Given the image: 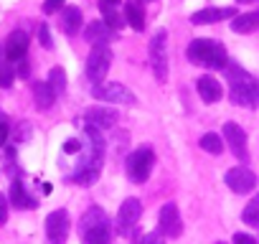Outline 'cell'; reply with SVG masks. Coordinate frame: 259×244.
I'll return each instance as SVG.
<instances>
[{
  "mask_svg": "<svg viewBox=\"0 0 259 244\" xmlns=\"http://www.w3.org/2000/svg\"><path fill=\"white\" fill-rule=\"evenodd\" d=\"M49 84H51V89L56 94H64L66 92V71L61 66H54L51 74H49Z\"/></svg>",
  "mask_w": 259,
  "mask_h": 244,
  "instance_id": "obj_26",
  "label": "cell"
},
{
  "mask_svg": "<svg viewBox=\"0 0 259 244\" xmlns=\"http://www.w3.org/2000/svg\"><path fill=\"white\" fill-rule=\"evenodd\" d=\"M239 3H251V0H239Z\"/></svg>",
  "mask_w": 259,
  "mask_h": 244,
  "instance_id": "obj_38",
  "label": "cell"
},
{
  "mask_svg": "<svg viewBox=\"0 0 259 244\" xmlns=\"http://www.w3.org/2000/svg\"><path fill=\"white\" fill-rule=\"evenodd\" d=\"M198 145H201V150H206V153H211V155H221V153H224V138H219L216 133H206V135L198 140Z\"/></svg>",
  "mask_w": 259,
  "mask_h": 244,
  "instance_id": "obj_25",
  "label": "cell"
},
{
  "mask_svg": "<svg viewBox=\"0 0 259 244\" xmlns=\"http://www.w3.org/2000/svg\"><path fill=\"white\" fill-rule=\"evenodd\" d=\"M16 74H18L21 79H26V76L31 74V66H28V61H26V59H21V61H18V69H16Z\"/></svg>",
  "mask_w": 259,
  "mask_h": 244,
  "instance_id": "obj_36",
  "label": "cell"
},
{
  "mask_svg": "<svg viewBox=\"0 0 259 244\" xmlns=\"http://www.w3.org/2000/svg\"><path fill=\"white\" fill-rule=\"evenodd\" d=\"M259 28V11L254 13H244V16H236L231 21V31L234 33H251Z\"/></svg>",
  "mask_w": 259,
  "mask_h": 244,
  "instance_id": "obj_23",
  "label": "cell"
},
{
  "mask_svg": "<svg viewBox=\"0 0 259 244\" xmlns=\"http://www.w3.org/2000/svg\"><path fill=\"white\" fill-rule=\"evenodd\" d=\"M0 54H3V49H0Z\"/></svg>",
  "mask_w": 259,
  "mask_h": 244,
  "instance_id": "obj_40",
  "label": "cell"
},
{
  "mask_svg": "<svg viewBox=\"0 0 259 244\" xmlns=\"http://www.w3.org/2000/svg\"><path fill=\"white\" fill-rule=\"evenodd\" d=\"M165 28H160L153 41H150V61H153V71H155V79L158 82H165L168 79V56H165Z\"/></svg>",
  "mask_w": 259,
  "mask_h": 244,
  "instance_id": "obj_10",
  "label": "cell"
},
{
  "mask_svg": "<svg viewBox=\"0 0 259 244\" xmlns=\"http://www.w3.org/2000/svg\"><path fill=\"white\" fill-rule=\"evenodd\" d=\"M114 36H117V31H112L104 21H92V23L84 28V38H87L92 46H107Z\"/></svg>",
  "mask_w": 259,
  "mask_h": 244,
  "instance_id": "obj_15",
  "label": "cell"
},
{
  "mask_svg": "<svg viewBox=\"0 0 259 244\" xmlns=\"http://www.w3.org/2000/svg\"><path fill=\"white\" fill-rule=\"evenodd\" d=\"M11 204H16L18 209H36V206H38V204L26 193V188H23L21 181H13V183H11Z\"/></svg>",
  "mask_w": 259,
  "mask_h": 244,
  "instance_id": "obj_24",
  "label": "cell"
},
{
  "mask_svg": "<svg viewBox=\"0 0 259 244\" xmlns=\"http://www.w3.org/2000/svg\"><path fill=\"white\" fill-rule=\"evenodd\" d=\"M8 135H11V128H8V119L0 117V145L8 143Z\"/></svg>",
  "mask_w": 259,
  "mask_h": 244,
  "instance_id": "obj_30",
  "label": "cell"
},
{
  "mask_svg": "<svg viewBox=\"0 0 259 244\" xmlns=\"http://www.w3.org/2000/svg\"><path fill=\"white\" fill-rule=\"evenodd\" d=\"M234 244H256V239H254V236H249V234L236 231V234H234Z\"/></svg>",
  "mask_w": 259,
  "mask_h": 244,
  "instance_id": "obj_34",
  "label": "cell"
},
{
  "mask_svg": "<svg viewBox=\"0 0 259 244\" xmlns=\"http://www.w3.org/2000/svg\"><path fill=\"white\" fill-rule=\"evenodd\" d=\"M79 234H81V244H109L112 226L104 209H97V206L87 209L84 216L79 219Z\"/></svg>",
  "mask_w": 259,
  "mask_h": 244,
  "instance_id": "obj_4",
  "label": "cell"
},
{
  "mask_svg": "<svg viewBox=\"0 0 259 244\" xmlns=\"http://www.w3.org/2000/svg\"><path fill=\"white\" fill-rule=\"evenodd\" d=\"M109 66H112V51H109V46H94L92 54H89V59H87V76H89V82L102 84L104 76H107V71H109Z\"/></svg>",
  "mask_w": 259,
  "mask_h": 244,
  "instance_id": "obj_8",
  "label": "cell"
},
{
  "mask_svg": "<svg viewBox=\"0 0 259 244\" xmlns=\"http://www.w3.org/2000/svg\"><path fill=\"white\" fill-rule=\"evenodd\" d=\"M140 3H150V0H140Z\"/></svg>",
  "mask_w": 259,
  "mask_h": 244,
  "instance_id": "obj_39",
  "label": "cell"
},
{
  "mask_svg": "<svg viewBox=\"0 0 259 244\" xmlns=\"http://www.w3.org/2000/svg\"><path fill=\"white\" fill-rule=\"evenodd\" d=\"M186 56H188L191 64L211 69V71H219V69L229 66V54H226L224 44H219L213 38H196V41H191V46L186 49Z\"/></svg>",
  "mask_w": 259,
  "mask_h": 244,
  "instance_id": "obj_3",
  "label": "cell"
},
{
  "mask_svg": "<svg viewBox=\"0 0 259 244\" xmlns=\"http://www.w3.org/2000/svg\"><path fill=\"white\" fill-rule=\"evenodd\" d=\"M124 23L133 31H145V8L140 0H127L124 3Z\"/></svg>",
  "mask_w": 259,
  "mask_h": 244,
  "instance_id": "obj_18",
  "label": "cell"
},
{
  "mask_svg": "<svg viewBox=\"0 0 259 244\" xmlns=\"http://www.w3.org/2000/svg\"><path fill=\"white\" fill-rule=\"evenodd\" d=\"M59 8H64V0H46L44 3V13H56Z\"/></svg>",
  "mask_w": 259,
  "mask_h": 244,
  "instance_id": "obj_32",
  "label": "cell"
},
{
  "mask_svg": "<svg viewBox=\"0 0 259 244\" xmlns=\"http://www.w3.org/2000/svg\"><path fill=\"white\" fill-rule=\"evenodd\" d=\"M196 89H198V94H201V99H203L206 104L219 102L221 94H224L219 79H213V76H198V79H196Z\"/></svg>",
  "mask_w": 259,
  "mask_h": 244,
  "instance_id": "obj_19",
  "label": "cell"
},
{
  "mask_svg": "<svg viewBox=\"0 0 259 244\" xmlns=\"http://www.w3.org/2000/svg\"><path fill=\"white\" fill-rule=\"evenodd\" d=\"M8 221V198L0 193V226H3Z\"/></svg>",
  "mask_w": 259,
  "mask_h": 244,
  "instance_id": "obj_31",
  "label": "cell"
},
{
  "mask_svg": "<svg viewBox=\"0 0 259 244\" xmlns=\"http://www.w3.org/2000/svg\"><path fill=\"white\" fill-rule=\"evenodd\" d=\"M140 216H143V204H140L138 198H127V201L119 206V211H117V224H114L117 234H119V236H130V234L135 231Z\"/></svg>",
  "mask_w": 259,
  "mask_h": 244,
  "instance_id": "obj_7",
  "label": "cell"
},
{
  "mask_svg": "<svg viewBox=\"0 0 259 244\" xmlns=\"http://www.w3.org/2000/svg\"><path fill=\"white\" fill-rule=\"evenodd\" d=\"M33 99H36V107L38 109H49L56 102V92L51 89L49 82H36L33 84Z\"/></svg>",
  "mask_w": 259,
  "mask_h": 244,
  "instance_id": "obj_22",
  "label": "cell"
},
{
  "mask_svg": "<svg viewBox=\"0 0 259 244\" xmlns=\"http://www.w3.org/2000/svg\"><path fill=\"white\" fill-rule=\"evenodd\" d=\"M140 244H163V234H158V231H153V234H145Z\"/></svg>",
  "mask_w": 259,
  "mask_h": 244,
  "instance_id": "obj_35",
  "label": "cell"
},
{
  "mask_svg": "<svg viewBox=\"0 0 259 244\" xmlns=\"http://www.w3.org/2000/svg\"><path fill=\"white\" fill-rule=\"evenodd\" d=\"M92 97L99 99V102H112V104H135L138 97L130 92L124 84L119 82H102V84H94L92 87Z\"/></svg>",
  "mask_w": 259,
  "mask_h": 244,
  "instance_id": "obj_6",
  "label": "cell"
},
{
  "mask_svg": "<svg viewBox=\"0 0 259 244\" xmlns=\"http://www.w3.org/2000/svg\"><path fill=\"white\" fill-rule=\"evenodd\" d=\"M221 18H236V11L234 8H203V11H196L191 16V23L193 26H211Z\"/></svg>",
  "mask_w": 259,
  "mask_h": 244,
  "instance_id": "obj_17",
  "label": "cell"
},
{
  "mask_svg": "<svg viewBox=\"0 0 259 244\" xmlns=\"http://www.w3.org/2000/svg\"><path fill=\"white\" fill-rule=\"evenodd\" d=\"M79 28H81V11L76 6H66L61 11V31L66 36H76Z\"/></svg>",
  "mask_w": 259,
  "mask_h": 244,
  "instance_id": "obj_20",
  "label": "cell"
},
{
  "mask_svg": "<svg viewBox=\"0 0 259 244\" xmlns=\"http://www.w3.org/2000/svg\"><path fill=\"white\" fill-rule=\"evenodd\" d=\"M224 74H226V82H229L231 104L246 107V109H256L259 107V79H254L246 69H241L234 61H229Z\"/></svg>",
  "mask_w": 259,
  "mask_h": 244,
  "instance_id": "obj_2",
  "label": "cell"
},
{
  "mask_svg": "<svg viewBox=\"0 0 259 244\" xmlns=\"http://www.w3.org/2000/svg\"><path fill=\"white\" fill-rule=\"evenodd\" d=\"M71 231V219L66 209H56L46 216V236L51 244H66Z\"/></svg>",
  "mask_w": 259,
  "mask_h": 244,
  "instance_id": "obj_9",
  "label": "cell"
},
{
  "mask_svg": "<svg viewBox=\"0 0 259 244\" xmlns=\"http://www.w3.org/2000/svg\"><path fill=\"white\" fill-rule=\"evenodd\" d=\"M107 3H112V6H117V3H119V0H107Z\"/></svg>",
  "mask_w": 259,
  "mask_h": 244,
  "instance_id": "obj_37",
  "label": "cell"
},
{
  "mask_svg": "<svg viewBox=\"0 0 259 244\" xmlns=\"http://www.w3.org/2000/svg\"><path fill=\"white\" fill-rule=\"evenodd\" d=\"M224 181H226V186H229L234 193H239V196L254 191V186H256V176H254L246 166H236V168L226 171V178H224Z\"/></svg>",
  "mask_w": 259,
  "mask_h": 244,
  "instance_id": "obj_12",
  "label": "cell"
},
{
  "mask_svg": "<svg viewBox=\"0 0 259 244\" xmlns=\"http://www.w3.org/2000/svg\"><path fill=\"white\" fill-rule=\"evenodd\" d=\"M99 11H102V21H104L112 31H117V33H119V28L124 26V13H119V11H117V6L107 3V0H102V3H99Z\"/></svg>",
  "mask_w": 259,
  "mask_h": 244,
  "instance_id": "obj_21",
  "label": "cell"
},
{
  "mask_svg": "<svg viewBox=\"0 0 259 244\" xmlns=\"http://www.w3.org/2000/svg\"><path fill=\"white\" fill-rule=\"evenodd\" d=\"M219 244H224V241H219Z\"/></svg>",
  "mask_w": 259,
  "mask_h": 244,
  "instance_id": "obj_41",
  "label": "cell"
},
{
  "mask_svg": "<svg viewBox=\"0 0 259 244\" xmlns=\"http://www.w3.org/2000/svg\"><path fill=\"white\" fill-rule=\"evenodd\" d=\"M13 79H16V69H13V64H11V61H0V87L8 89V87L13 84Z\"/></svg>",
  "mask_w": 259,
  "mask_h": 244,
  "instance_id": "obj_28",
  "label": "cell"
},
{
  "mask_svg": "<svg viewBox=\"0 0 259 244\" xmlns=\"http://www.w3.org/2000/svg\"><path fill=\"white\" fill-rule=\"evenodd\" d=\"M38 41H41V46H44V49H51V46H54V41H51V31H49V26H46V23H41V26H38Z\"/></svg>",
  "mask_w": 259,
  "mask_h": 244,
  "instance_id": "obj_29",
  "label": "cell"
},
{
  "mask_svg": "<svg viewBox=\"0 0 259 244\" xmlns=\"http://www.w3.org/2000/svg\"><path fill=\"white\" fill-rule=\"evenodd\" d=\"M114 122H117V109H112V107H89L87 109V125H94L97 130L114 128Z\"/></svg>",
  "mask_w": 259,
  "mask_h": 244,
  "instance_id": "obj_16",
  "label": "cell"
},
{
  "mask_svg": "<svg viewBox=\"0 0 259 244\" xmlns=\"http://www.w3.org/2000/svg\"><path fill=\"white\" fill-rule=\"evenodd\" d=\"M181 231H183V224H181L178 206L176 204H165L160 209V234L176 239V236H181Z\"/></svg>",
  "mask_w": 259,
  "mask_h": 244,
  "instance_id": "obj_13",
  "label": "cell"
},
{
  "mask_svg": "<svg viewBox=\"0 0 259 244\" xmlns=\"http://www.w3.org/2000/svg\"><path fill=\"white\" fill-rule=\"evenodd\" d=\"M28 54V33L26 31H13L6 38V59L11 64H18L21 59H26Z\"/></svg>",
  "mask_w": 259,
  "mask_h": 244,
  "instance_id": "obj_14",
  "label": "cell"
},
{
  "mask_svg": "<svg viewBox=\"0 0 259 244\" xmlns=\"http://www.w3.org/2000/svg\"><path fill=\"white\" fill-rule=\"evenodd\" d=\"M241 219H244V224H249V226H259V196H254V198L246 204Z\"/></svg>",
  "mask_w": 259,
  "mask_h": 244,
  "instance_id": "obj_27",
  "label": "cell"
},
{
  "mask_svg": "<svg viewBox=\"0 0 259 244\" xmlns=\"http://www.w3.org/2000/svg\"><path fill=\"white\" fill-rule=\"evenodd\" d=\"M224 143H229V150L239 158V163H246L249 160L246 133L236 125V122H226V125H224Z\"/></svg>",
  "mask_w": 259,
  "mask_h": 244,
  "instance_id": "obj_11",
  "label": "cell"
},
{
  "mask_svg": "<svg viewBox=\"0 0 259 244\" xmlns=\"http://www.w3.org/2000/svg\"><path fill=\"white\" fill-rule=\"evenodd\" d=\"M64 153H69V155H71V153H81V140H74V138H71V140H66Z\"/></svg>",
  "mask_w": 259,
  "mask_h": 244,
  "instance_id": "obj_33",
  "label": "cell"
},
{
  "mask_svg": "<svg viewBox=\"0 0 259 244\" xmlns=\"http://www.w3.org/2000/svg\"><path fill=\"white\" fill-rule=\"evenodd\" d=\"M104 166V138L94 125L84 128V143H81V158L74 168V181L79 186H92Z\"/></svg>",
  "mask_w": 259,
  "mask_h": 244,
  "instance_id": "obj_1",
  "label": "cell"
},
{
  "mask_svg": "<svg viewBox=\"0 0 259 244\" xmlns=\"http://www.w3.org/2000/svg\"><path fill=\"white\" fill-rule=\"evenodd\" d=\"M155 166V155L150 148H138L133 155L127 158V178L133 183H145L153 173Z\"/></svg>",
  "mask_w": 259,
  "mask_h": 244,
  "instance_id": "obj_5",
  "label": "cell"
}]
</instances>
